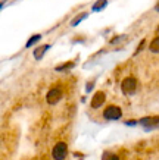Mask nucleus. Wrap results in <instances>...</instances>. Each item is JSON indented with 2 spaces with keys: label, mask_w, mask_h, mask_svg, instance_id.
I'll return each mask as SVG.
<instances>
[{
  "label": "nucleus",
  "mask_w": 159,
  "mask_h": 160,
  "mask_svg": "<svg viewBox=\"0 0 159 160\" xmlns=\"http://www.w3.org/2000/svg\"><path fill=\"white\" fill-rule=\"evenodd\" d=\"M139 88V82L134 77H125L121 82V91L124 96H134Z\"/></svg>",
  "instance_id": "nucleus-1"
},
{
  "label": "nucleus",
  "mask_w": 159,
  "mask_h": 160,
  "mask_svg": "<svg viewBox=\"0 0 159 160\" xmlns=\"http://www.w3.org/2000/svg\"><path fill=\"white\" fill-rule=\"evenodd\" d=\"M102 116L105 121H109V122H114V121H119L122 118V110H121L119 106H115V104H111V106H106L103 109V113Z\"/></svg>",
  "instance_id": "nucleus-2"
},
{
  "label": "nucleus",
  "mask_w": 159,
  "mask_h": 160,
  "mask_svg": "<svg viewBox=\"0 0 159 160\" xmlns=\"http://www.w3.org/2000/svg\"><path fill=\"white\" fill-rule=\"evenodd\" d=\"M68 156V144L63 141L56 142L52 148V159L53 160H65Z\"/></svg>",
  "instance_id": "nucleus-3"
},
{
  "label": "nucleus",
  "mask_w": 159,
  "mask_h": 160,
  "mask_svg": "<svg viewBox=\"0 0 159 160\" xmlns=\"http://www.w3.org/2000/svg\"><path fill=\"white\" fill-rule=\"evenodd\" d=\"M139 125L145 129L146 132L153 131L159 128V116H145L139 119Z\"/></svg>",
  "instance_id": "nucleus-4"
},
{
  "label": "nucleus",
  "mask_w": 159,
  "mask_h": 160,
  "mask_svg": "<svg viewBox=\"0 0 159 160\" xmlns=\"http://www.w3.org/2000/svg\"><path fill=\"white\" fill-rule=\"evenodd\" d=\"M62 98H63V91H62V88L61 87L50 88V90L47 91V94H46V102H47V104H50V106L58 104Z\"/></svg>",
  "instance_id": "nucleus-5"
},
{
  "label": "nucleus",
  "mask_w": 159,
  "mask_h": 160,
  "mask_svg": "<svg viewBox=\"0 0 159 160\" xmlns=\"http://www.w3.org/2000/svg\"><path fill=\"white\" fill-rule=\"evenodd\" d=\"M106 102V94L103 91H96L94 92V96L92 97V100H90V107L92 109H94V110H97V109H100L103 104H105Z\"/></svg>",
  "instance_id": "nucleus-6"
},
{
  "label": "nucleus",
  "mask_w": 159,
  "mask_h": 160,
  "mask_svg": "<svg viewBox=\"0 0 159 160\" xmlns=\"http://www.w3.org/2000/svg\"><path fill=\"white\" fill-rule=\"evenodd\" d=\"M52 47V44H43V46H39L33 50V56L35 60H41L44 58V54L47 53V50Z\"/></svg>",
  "instance_id": "nucleus-7"
},
{
  "label": "nucleus",
  "mask_w": 159,
  "mask_h": 160,
  "mask_svg": "<svg viewBox=\"0 0 159 160\" xmlns=\"http://www.w3.org/2000/svg\"><path fill=\"white\" fill-rule=\"evenodd\" d=\"M88 12H81V13H78V15H75L72 19H71V22H69V25L71 27H77V25H80L84 19H87L88 18Z\"/></svg>",
  "instance_id": "nucleus-8"
},
{
  "label": "nucleus",
  "mask_w": 159,
  "mask_h": 160,
  "mask_svg": "<svg viewBox=\"0 0 159 160\" xmlns=\"http://www.w3.org/2000/svg\"><path fill=\"white\" fill-rule=\"evenodd\" d=\"M108 6V0H97L92 6V12H100Z\"/></svg>",
  "instance_id": "nucleus-9"
},
{
  "label": "nucleus",
  "mask_w": 159,
  "mask_h": 160,
  "mask_svg": "<svg viewBox=\"0 0 159 160\" xmlns=\"http://www.w3.org/2000/svg\"><path fill=\"white\" fill-rule=\"evenodd\" d=\"M75 68V62H65L62 65H58L55 71L56 72H63V71H69V69H74Z\"/></svg>",
  "instance_id": "nucleus-10"
},
{
  "label": "nucleus",
  "mask_w": 159,
  "mask_h": 160,
  "mask_svg": "<svg viewBox=\"0 0 159 160\" xmlns=\"http://www.w3.org/2000/svg\"><path fill=\"white\" fill-rule=\"evenodd\" d=\"M149 52L150 53H155V54H159V35L155 37L149 44Z\"/></svg>",
  "instance_id": "nucleus-11"
},
{
  "label": "nucleus",
  "mask_w": 159,
  "mask_h": 160,
  "mask_svg": "<svg viewBox=\"0 0 159 160\" xmlns=\"http://www.w3.org/2000/svg\"><path fill=\"white\" fill-rule=\"evenodd\" d=\"M41 37H43L41 34H34V35H31V37L28 38V41L25 43V49H29L31 46H34V44H37V43L40 41V40H41Z\"/></svg>",
  "instance_id": "nucleus-12"
},
{
  "label": "nucleus",
  "mask_w": 159,
  "mask_h": 160,
  "mask_svg": "<svg viewBox=\"0 0 159 160\" xmlns=\"http://www.w3.org/2000/svg\"><path fill=\"white\" fill-rule=\"evenodd\" d=\"M100 160H119V156L115 154V153H112V151H103L102 153V157Z\"/></svg>",
  "instance_id": "nucleus-13"
},
{
  "label": "nucleus",
  "mask_w": 159,
  "mask_h": 160,
  "mask_svg": "<svg viewBox=\"0 0 159 160\" xmlns=\"http://www.w3.org/2000/svg\"><path fill=\"white\" fill-rule=\"evenodd\" d=\"M124 40H127V35H116L115 38H111L109 40V44H118V43H121V41H124Z\"/></svg>",
  "instance_id": "nucleus-14"
},
{
  "label": "nucleus",
  "mask_w": 159,
  "mask_h": 160,
  "mask_svg": "<svg viewBox=\"0 0 159 160\" xmlns=\"http://www.w3.org/2000/svg\"><path fill=\"white\" fill-rule=\"evenodd\" d=\"M145 44H146V40L143 38V40H141V41H140L139 47H137V49H135V52H134V56H137V54H139L140 52H141V50H143V47H145Z\"/></svg>",
  "instance_id": "nucleus-15"
},
{
  "label": "nucleus",
  "mask_w": 159,
  "mask_h": 160,
  "mask_svg": "<svg viewBox=\"0 0 159 160\" xmlns=\"http://www.w3.org/2000/svg\"><path fill=\"white\" fill-rule=\"evenodd\" d=\"M94 82H96V81H88V82L86 84V92L93 91V88H94Z\"/></svg>",
  "instance_id": "nucleus-16"
},
{
  "label": "nucleus",
  "mask_w": 159,
  "mask_h": 160,
  "mask_svg": "<svg viewBox=\"0 0 159 160\" xmlns=\"http://www.w3.org/2000/svg\"><path fill=\"white\" fill-rule=\"evenodd\" d=\"M124 125H125V126H137V125H139V121H137V119L125 121V122H124Z\"/></svg>",
  "instance_id": "nucleus-17"
},
{
  "label": "nucleus",
  "mask_w": 159,
  "mask_h": 160,
  "mask_svg": "<svg viewBox=\"0 0 159 160\" xmlns=\"http://www.w3.org/2000/svg\"><path fill=\"white\" fill-rule=\"evenodd\" d=\"M155 10H156V12H159V0L158 2H156V5H155V8H153Z\"/></svg>",
  "instance_id": "nucleus-18"
}]
</instances>
